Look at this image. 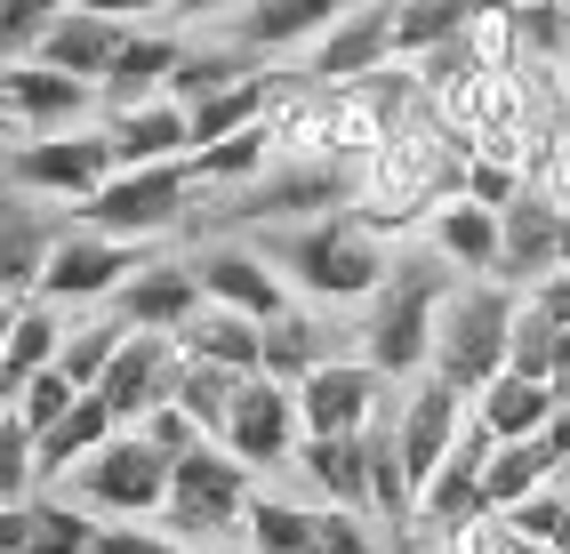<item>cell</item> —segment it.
Returning a JSON list of instances; mask_svg holds the SVG:
<instances>
[{
    "label": "cell",
    "mask_w": 570,
    "mask_h": 554,
    "mask_svg": "<svg viewBox=\"0 0 570 554\" xmlns=\"http://www.w3.org/2000/svg\"><path fill=\"white\" fill-rule=\"evenodd\" d=\"M354 0H242V17H234V41L257 49V57H274V49H306L322 41V32L346 17Z\"/></svg>",
    "instance_id": "22"
},
{
    "label": "cell",
    "mask_w": 570,
    "mask_h": 554,
    "mask_svg": "<svg viewBox=\"0 0 570 554\" xmlns=\"http://www.w3.org/2000/svg\"><path fill=\"white\" fill-rule=\"evenodd\" d=\"M554 346H562V321H547L539 306L522 298V314H514V354H507V369H530V378H554Z\"/></svg>",
    "instance_id": "42"
},
{
    "label": "cell",
    "mask_w": 570,
    "mask_h": 554,
    "mask_svg": "<svg viewBox=\"0 0 570 554\" xmlns=\"http://www.w3.org/2000/svg\"><path fill=\"white\" fill-rule=\"evenodd\" d=\"M169 483H177V458L154 451L137 426H121V434H112L105 451L81 466V506L105 514V523H161Z\"/></svg>",
    "instance_id": "7"
},
{
    "label": "cell",
    "mask_w": 570,
    "mask_h": 554,
    "mask_svg": "<svg viewBox=\"0 0 570 554\" xmlns=\"http://www.w3.org/2000/svg\"><path fill=\"white\" fill-rule=\"evenodd\" d=\"M274 81H265V72H242V81H225L217 97H202L194 105V154H202V145H225V137H234V129H249V121H265V113H274Z\"/></svg>",
    "instance_id": "28"
},
{
    "label": "cell",
    "mask_w": 570,
    "mask_h": 554,
    "mask_svg": "<svg viewBox=\"0 0 570 554\" xmlns=\"http://www.w3.org/2000/svg\"><path fill=\"white\" fill-rule=\"evenodd\" d=\"M450 257L426 241V257H394L386 289H377V314L362 329V354L386 369V378H417L434 362V321H442V298H450Z\"/></svg>",
    "instance_id": "3"
},
{
    "label": "cell",
    "mask_w": 570,
    "mask_h": 554,
    "mask_svg": "<svg viewBox=\"0 0 570 554\" xmlns=\"http://www.w3.org/2000/svg\"><path fill=\"white\" fill-rule=\"evenodd\" d=\"M17 306H24V298H0V354H9V329H17Z\"/></svg>",
    "instance_id": "57"
},
{
    "label": "cell",
    "mask_w": 570,
    "mask_h": 554,
    "mask_svg": "<svg viewBox=\"0 0 570 554\" xmlns=\"http://www.w3.org/2000/svg\"><path fill=\"white\" fill-rule=\"evenodd\" d=\"M194 169H202V185H249V177H265V169H274V129L249 121V129H234L225 145H202Z\"/></svg>",
    "instance_id": "33"
},
{
    "label": "cell",
    "mask_w": 570,
    "mask_h": 554,
    "mask_svg": "<svg viewBox=\"0 0 570 554\" xmlns=\"http://www.w3.org/2000/svg\"><path fill=\"white\" fill-rule=\"evenodd\" d=\"M112 169H121L112 129H41L32 145H17V161H9V177L24 194H57V201H89Z\"/></svg>",
    "instance_id": "10"
},
{
    "label": "cell",
    "mask_w": 570,
    "mask_h": 554,
    "mask_svg": "<svg viewBox=\"0 0 570 554\" xmlns=\"http://www.w3.org/2000/svg\"><path fill=\"white\" fill-rule=\"evenodd\" d=\"M562 65H570V0H562Z\"/></svg>",
    "instance_id": "59"
},
{
    "label": "cell",
    "mask_w": 570,
    "mask_h": 554,
    "mask_svg": "<svg viewBox=\"0 0 570 554\" xmlns=\"http://www.w3.org/2000/svg\"><path fill=\"white\" fill-rule=\"evenodd\" d=\"M547 442L562 451V474H570V394H562V410H554V426H547Z\"/></svg>",
    "instance_id": "53"
},
{
    "label": "cell",
    "mask_w": 570,
    "mask_h": 554,
    "mask_svg": "<svg viewBox=\"0 0 570 554\" xmlns=\"http://www.w3.org/2000/svg\"><path fill=\"white\" fill-rule=\"evenodd\" d=\"M177 369H185V346H177V329H129L121 354H112V369L97 378V394L112 402V418L137 426L154 402L177 394Z\"/></svg>",
    "instance_id": "12"
},
{
    "label": "cell",
    "mask_w": 570,
    "mask_h": 554,
    "mask_svg": "<svg viewBox=\"0 0 570 554\" xmlns=\"http://www.w3.org/2000/svg\"><path fill=\"white\" fill-rule=\"evenodd\" d=\"M49 249H57L49 226H32V217H0V298H32Z\"/></svg>",
    "instance_id": "31"
},
{
    "label": "cell",
    "mask_w": 570,
    "mask_h": 554,
    "mask_svg": "<svg viewBox=\"0 0 570 554\" xmlns=\"http://www.w3.org/2000/svg\"><path fill=\"white\" fill-rule=\"evenodd\" d=\"M202 266H145V274H129L121 289H112V314L121 321H137V329H185L202 314Z\"/></svg>",
    "instance_id": "19"
},
{
    "label": "cell",
    "mask_w": 570,
    "mask_h": 554,
    "mask_svg": "<svg viewBox=\"0 0 570 554\" xmlns=\"http://www.w3.org/2000/svg\"><path fill=\"white\" fill-rule=\"evenodd\" d=\"M121 41H129V24L121 17H97V9H81V0H72V9L41 32V65H57V72H81V81H97L105 89V72H112V57H121Z\"/></svg>",
    "instance_id": "18"
},
{
    "label": "cell",
    "mask_w": 570,
    "mask_h": 554,
    "mask_svg": "<svg viewBox=\"0 0 570 554\" xmlns=\"http://www.w3.org/2000/svg\"><path fill=\"white\" fill-rule=\"evenodd\" d=\"M499 226H507V249H499V281L530 289V281H547L562 266V201L547 194V185H530V194H514L499 209Z\"/></svg>",
    "instance_id": "14"
},
{
    "label": "cell",
    "mask_w": 570,
    "mask_h": 554,
    "mask_svg": "<svg viewBox=\"0 0 570 554\" xmlns=\"http://www.w3.org/2000/svg\"><path fill=\"white\" fill-rule=\"evenodd\" d=\"M185 554H217V546H185Z\"/></svg>",
    "instance_id": "62"
},
{
    "label": "cell",
    "mask_w": 570,
    "mask_h": 554,
    "mask_svg": "<svg viewBox=\"0 0 570 554\" xmlns=\"http://www.w3.org/2000/svg\"><path fill=\"white\" fill-rule=\"evenodd\" d=\"M194 266H202V289L217 306H242L257 321H282L289 314V281H282V266L265 249H202Z\"/></svg>",
    "instance_id": "16"
},
{
    "label": "cell",
    "mask_w": 570,
    "mask_h": 554,
    "mask_svg": "<svg viewBox=\"0 0 570 554\" xmlns=\"http://www.w3.org/2000/svg\"><path fill=\"white\" fill-rule=\"evenodd\" d=\"M17 394H24V378H17V369H9V362H0V418H9V410H17Z\"/></svg>",
    "instance_id": "54"
},
{
    "label": "cell",
    "mask_w": 570,
    "mask_h": 554,
    "mask_svg": "<svg viewBox=\"0 0 570 554\" xmlns=\"http://www.w3.org/2000/svg\"><path fill=\"white\" fill-rule=\"evenodd\" d=\"M466 154H474V145L450 129L434 105H426V113H410L354 169V217L370 234H402V226H417V217H434L442 201L466 194Z\"/></svg>",
    "instance_id": "1"
},
{
    "label": "cell",
    "mask_w": 570,
    "mask_h": 554,
    "mask_svg": "<svg viewBox=\"0 0 570 554\" xmlns=\"http://www.w3.org/2000/svg\"><path fill=\"white\" fill-rule=\"evenodd\" d=\"M522 298H530V306H539L547 321H562V329H570V266H554L547 281H530V289H522Z\"/></svg>",
    "instance_id": "50"
},
{
    "label": "cell",
    "mask_w": 570,
    "mask_h": 554,
    "mask_svg": "<svg viewBox=\"0 0 570 554\" xmlns=\"http://www.w3.org/2000/svg\"><path fill=\"white\" fill-rule=\"evenodd\" d=\"M32 483H41V451H32V426L9 410L0 418V506H32Z\"/></svg>",
    "instance_id": "38"
},
{
    "label": "cell",
    "mask_w": 570,
    "mask_h": 554,
    "mask_svg": "<svg viewBox=\"0 0 570 554\" xmlns=\"http://www.w3.org/2000/svg\"><path fill=\"white\" fill-rule=\"evenodd\" d=\"M322 362V346H314V321L306 314H282V321H265V369H274V378H306V369Z\"/></svg>",
    "instance_id": "40"
},
{
    "label": "cell",
    "mask_w": 570,
    "mask_h": 554,
    "mask_svg": "<svg viewBox=\"0 0 570 554\" xmlns=\"http://www.w3.org/2000/svg\"><path fill=\"white\" fill-rule=\"evenodd\" d=\"M177 346L194 354V362H225V369H265V321L257 314H242V306H217V298H202V314L177 329Z\"/></svg>",
    "instance_id": "25"
},
{
    "label": "cell",
    "mask_w": 570,
    "mask_h": 554,
    "mask_svg": "<svg viewBox=\"0 0 570 554\" xmlns=\"http://www.w3.org/2000/svg\"><path fill=\"white\" fill-rule=\"evenodd\" d=\"M137 321H121V314H105V321H81V329H65V354H57V369L72 386H97L105 369H112V354H121V338H129Z\"/></svg>",
    "instance_id": "35"
},
{
    "label": "cell",
    "mask_w": 570,
    "mask_h": 554,
    "mask_svg": "<svg viewBox=\"0 0 570 554\" xmlns=\"http://www.w3.org/2000/svg\"><path fill=\"white\" fill-rule=\"evenodd\" d=\"M514 314H522V289H514V281H499V274L459 281V289L442 298V321H434V362H426V369H442L450 386L482 394V386L507 369V354H514Z\"/></svg>",
    "instance_id": "4"
},
{
    "label": "cell",
    "mask_w": 570,
    "mask_h": 554,
    "mask_svg": "<svg viewBox=\"0 0 570 554\" xmlns=\"http://www.w3.org/2000/svg\"><path fill=\"white\" fill-rule=\"evenodd\" d=\"M562 266H570V209H562Z\"/></svg>",
    "instance_id": "60"
},
{
    "label": "cell",
    "mask_w": 570,
    "mask_h": 554,
    "mask_svg": "<svg viewBox=\"0 0 570 554\" xmlns=\"http://www.w3.org/2000/svg\"><path fill=\"white\" fill-rule=\"evenodd\" d=\"M97 554H185L169 523H97Z\"/></svg>",
    "instance_id": "45"
},
{
    "label": "cell",
    "mask_w": 570,
    "mask_h": 554,
    "mask_svg": "<svg viewBox=\"0 0 570 554\" xmlns=\"http://www.w3.org/2000/svg\"><path fill=\"white\" fill-rule=\"evenodd\" d=\"M562 474V451L547 434H514V442H499V451H490V466H482V491H490V506H522L530 491H547Z\"/></svg>",
    "instance_id": "27"
},
{
    "label": "cell",
    "mask_w": 570,
    "mask_h": 554,
    "mask_svg": "<svg viewBox=\"0 0 570 554\" xmlns=\"http://www.w3.org/2000/svg\"><path fill=\"white\" fill-rule=\"evenodd\" d=\"M417 554H450V546H442V538H434V546H417Z\"/></svg>",
    "instance_id": "61"
},
{
    "label": "cell",
    "mask_w": 570,
    "mask_h": 554,
    "mask_svg": "<svg viewBox=\"0 0 570 554\" xmlns=\"http://www.w3.org/2000/svg\"><path fill=\"white\" fill-rule=\"evenodd\" d=\"M194 9H225V0H177V17H194Z\"/></svg>",
    "instance_id": "58"
},
{
    "label": "cell",
    "mask_w": 570,
    "mask_h": 554,
    "mask_svg": "<svg viewBox=\"0 0 570 554\" xmlns=\"http://www.w3.org/2000/svg\"><path fill=\"white\" fill-rule=\"evenodd\" d=\"M402 378H386L370 354L362 362H314L306 378H297V410H306V434H362L394 410Z\"/></svg>",
    "instance_id": "9"
},
{
    "label": "cell",
    "mask_w": 570,
    "mask_h": 554,
    "mask_svg": "<svg viewBox=\"0 0 570 554\" xmlns=\"http://www.w3.org/2000/svg\"><path fill=\"white\" fill-rule=\"evenodd\" d=\"M81 394H89V386H72L65 369L49 362V369H32V378H24V394H17V418H24L32 434H41V426H57V418H65Z\"/></svg>",
    "instance_id": "41"
},
{
    "label": "cell",
    "mask_w": 570,
    "mask_h": 554,
    "mask_svg": "<svg viewBox=\"0 0 570 554\" xmlns=\"http://www.w3.org/2000/svg\"><path fill=\"white\" fill-rule=\"evenodd\" d=\"M257 249L282 266L289 289H306V298H322V306H362L394 274L386 234H370L362 217H354V201L346 209H322V217H306V226H289V234L257 241Z\"/></svg>",
    "instance_id": "2"
},
{
    "label": "cell",
    "mask_w": 570,
    "mask_h": 554,
    "mask_svg": "<svg viewBox=\"0 0 570 554\" xmlns=\"http://www.w3.org/2000/svg\"><path fill=\"white\" fill-rule=\"evenodd\" d=\"M306 554H370L362 514H354V506H322V523H314V546H306Z\"/></svg>",
    "instance_id": "48"
},
{
    "label": "cell",
    "mask_w": 570,
    "mask_h": 554,
    "mask_svg": "<svg viewBox=\"0 0 570 554\" xmlns=\"http://www.w3.org/2000/svg\"><path fill=\"white\" fill-rule=\"evenodd\" d=\"M137 434L154 442V451H169V458H185V451H194V442H209V426H202L194 410H185L177 394H169V402H154V410L137 418Z\"/></svg>",
    "instance_id": "44"
},
{
    "label": "cell",
    "mask_w": 570,
    "mask_h": 554,
    "mask_svg": "<svg viewBox=\"0 0 570 554\" xmlns=\"http://www.w3.org/2000/svg\"><path fill=\"white\" fill-rule=\"evenodd\" d=\"M225 451H234L242 466H289L297 442H306V410H297V386L274 378V369H249L234 410H225Z\"/></svg>",
    "instance_id": "8"
},
{
    "label": "cell",
    "mask_w": 570,
    "mask_h": 554,
    "mask_svg": "<svg viewBox=\"0 0 570 554\" xmlns=\"http://www.w3.org/2000/svg\"><path fill=\"white\" fill-rule=\"evenodd\" d=\"M554 394H570V329H562V346H554Z\"/></svg>",
    "instance_id": "55"
},
{
    "label": "cell",
    "mask_w": 570,
    "mask_h": 554,
    "mask_svg": "<svg viewBox=\"0 0 570 554\" xmlns=\"http://www.w3.org/2000/svg\"><path fill=\"white\" fill-rule=\"evenodd\" d=\"M81 9H97V17H161V9H177V0H81Z\"/></svg>",
    "instance_id": "52"
},
{
    "label": "cell",
    "mask_w": 570,
    "mask_h": 554,
    "mask_svg": "<svg viewBox=\"0 0 570 554\" xmlns=\"http://www.w3.org/2000/svg\"><path fill=\"white\" fill-rule=\"evenodd\" d=\"M112 154H121V169H137V161H177V154H194V113L169 97V89H154V97H129V105H112Z\"/></svg>",
    "instance_id": "15"
},
{
    "label": "cell",
    "mask_w": 570,
    "mask_h": 554,
    "mask_svg": "<svg viewBox=\"0 0 570 554\" xmlns=\"http://www.w3.org/2000/svg\"><path fill=\"white\" fill-rule=\"evenodd\" d=\"M9 129H24V113H17V97H9V81H0V137Z\"/></svg>",
    "instance_id": "56"
},
{
    "label": "cell",
    "mask_w": 570,
    "mask_h": 554,
    "mask_svg": "<svg viewBox=\"0 0 570 554\" xmlns=\"http://www.w3.org/2000/svg\"><path fill=\"white\" fill-rule=\"evenodd\" d=\"M0 9H9V0H0Z\"/></svg>",
    "instance_id": "63"
},
{
    "label": "cell",
    "mask_w": 570,
    "mask_h": 554,
    "mask_svg": "<svg viewBox=\"0 0 570 554\" xmlns=\"http://www.w3.org/2000/svg\"><path fill=\"white\" fill-rule=\"evenodd\" d=\"M242 72H249V65H242L234 49H202V57H194V49H185V65L169 72V97L185 105V113H194V105H202V97H217L225 81H242Z\"/></svg>",
    "instance_id": "39"
},
{
    "label": "cell",
    "mask_w": 570,
    "mask_h": 554,
    "mask_svg": "<svg viewBox=\"0 0 570 554\" xmlns=\"http://www.w3.org/2000/svg\"><path fill=\"white\" fill-rule=\"evenodd\" d=\"M289 466L306 474V483H314L330 506L377 514V506H370V426H362V434H306Z\"/></svg>",
    "instance_id": "20"
},
{
    "label": "cell",
    "mask_w": 570,
    "mask_h": 554,
    "mask_svg": "<svg viewBox=\"0 0 570 554\" xmlns=\"http://www.w3.org/2000/svg\"><path fill=\"white\" fill-rule=\"evenodd\" d=\"M194 185H202V169H194V154H177V161H137V169H112L97 194L81 201V217L97 234H129V241H154V234H169L177 217H185V201H194Z\"/></svg>",
    "instance_id": "6"
},
{
    "label": "cell",
    "mask_w": 570,
    "mask_h": 554,
    "mask_svg": "<svg viewBox=\"0 0 570 554\" xmlns=\"http://www.w3.org/2000/svg\"><path fill=\"white\" fill-rule=\"evenodd\" d=\"M57 354H65L57 298H24V306H17V329H9V354H0V362H9L17 378H32V369H49Z\"/></svg>",
    "instance_id": "34"
},
{
    "label": "cell",
    "mask_w": 570,
    "mask_h": 554,
    "mask_svg": "<svg viewBox=\"0 0 570 554\" xmlns=\"http://www.w3.org/2000/svg\"><path fill=\"white\" fill-rule=\"evenodd\" d=\"M129 274H145V241H129V234H57V249H49V266H41V289L32 298H112Z\"/></svg>",
    "instance_id": "11"
},
{
    "label": "cell",
    "mask_w": 570,
    "mask_h": 554,
    "mask_svg": "<svg viewBox=\"0 0 570 554\" xmlns=\"http://www.w3.org/2000/svg\"><path fill=\"white\" fill-rule=\"evenodd\" d=\"M322 506H297V498H249V554H306L314 546Z\"/></svg>",
    "instance_id": "32"
},
{
    "label": "cell",
    "mask_w": 570,
    "mask_h": 554,
    "mask_svg": "<svg viewBox=\"0 0 570 554\" xmlns=\"http://www.w3.org/2000/svg\"><path fill=\"white\" fill-rule=\"evenodd\" d=\"M112 434H121V418H112V402L89 386V394L72 402V410H65L57 426H41V434H32V451H41V483H57V474H81V466L105 451Z\"/></svg>",
    "instance_id": "24"
},
{
    "label": "cell",
    "mask_w": 570,
    "mask_h": 554,
    "mask_svg": "<svg viewBox=\"0 0 570 554\" xmlns=\"http://www.w3.org/2000/svg\"><path fill=\"white\" fill-rule=\"evenodd\" d=\"M474 9L482 0H394V57H426V49H442V41H459V32L474 24Z\"/></svg>",
    "instance_id": "29"
},
{
    "label": "cell",
    "mask_w": 570,
    "mask_h": 554,
    "mask_svg": "<svg viewBox=\"0 0 570 554\" xmlns=\"http://www.w3.org/2000/svg\"><path fill=\"white\" fill-rule=\"evenodd\" d=\"M9 97H17V113H24V129L41 137V129H72L89 113V97H97V81H81V72H57V65H41V57H9Z\"/></svg>",
    "instance_id": "21"
},
{
    "label": "cell",
    "mask_w": 570,
    "mask_h": 554,
    "mask_svg": "<svg viewBox=\"0 0 570 554\" xmlns=\"http://www.w3.org/2000/svg\"><path fill=\"white\" fill-rule=\"evenodd\" d=\"M234 394H242V369L194 362V354H185V369H177V402H185V410H194L209 434H225V410H234Z\"/></svg>",
    "instance_id": "37"
},
{
    "label": "cell",
    "mask_w": 570,
    "mask_h": 554,
    "mask_svg": "<svg viewBox=\"0 0 570 554\" xmlns=\"http://www.w3.org/2000/svg\"><path fill=\"white\" fill-rule=\"evenodd\" d=\"M32 546V506H0V554H24Z\"/></svg>",
    "instance_id": "51"
},
{
    "label": "cell",
    "mask_w": 570,
    "mask_h": 554,
    "mask_svg": "<svg viewBox=\"0 0 570 554\" xmlns=\"http://www.w3.org/2000/svg\"><path fill=\"white\" fill-rule=\"evenodd\" d=\"M377 65H394V0H354V9L314 41V57H306V72L322 89L362 81V72H377Z\"/></svg>",
    "instance_id": "13"
},
{
    "label": "cell",
    "mask_w": 570,
    "mask_h": 554,
    "mask_svg": "<svg viewBox=\"0 0 570 554\" xmlns=\"http://www.w3.org/2000/svg\"><path fill=\"white\" fill-rule=\"evenodd\" d=\"M474 410L490 418V434H499V442H514V434H547V426H554V410H562V394H554V378H530V369H499V378L474 394Z\"/></svg>",
    "instance_id": "26"
},
{
    "label": "cell",
    "mask_w": 570,
    "mask_h": 554,
    "mask_svg": "<svg viewBox=\"0 0 570 554\" xmlns=\"http://www.w3.org/2000/svg\"><path fill=\"white\" fill-rule=\"evenodd\" d=\"M185 65V49L169 41V32H129L121 41V57H112V72H105V89L112 97H154V89H169V72Z\"/></svg>",
    "instance_id": "30"
},
{
    "label": "cell",
    "mask_w": 570,
    "mask_h": 554,
    "mask_svg": "<svg viewBox=\"0 0 570 554\" xmlns=\"http://www.w3.org/2000/svg\"><path fill=\"white\" fill-rule=\"evenodd\" d=\"M442 546H450V554H514V523L490 506V514H474V523H459Z\"/></svg>",
    "instance_id": "47"
},
{
    "label": "cell",
    "mask_w": 570,
    "mask_h": 554,
    "mask_svg": "<svg viewBox=\"0 0 570 554\" xmlns=\"http://www.w3.org/2000/svg\"><path fill=\"white\" fill-rule=\"evenodd\" d=\"M354 201V169L346 161H282L274 177L249 185V209L242 217H306V209H346Z\"/></svg>",
    "instance_id": "17"
},
{
    "label": "cell",
    "mask_w": 570,
    "mask_h": 554,
    "mask_svg": "<svg viewBox=\"0 0 570 554\" xmlns=\"http://www.w3.org/2000/svg\"><path fill=\"white\" fill-rule=\"evenodd\" d=\"M426 241H434V249H442L459 274H499L507 226H499V209H490V201L459 194V201H442V209L426 217Z\"/></svg>",
    "instance_id": "23"
},
{
    "label": "cell",
    "mask_w": 570,
    "mask_h": 554,
    "mask_svg": "<svg viewBox=\"0 0 570 554\" xmlns=\"http://www.w3.org/2000/svg\"><path fill=\"white\" fill-rule=\"evenodd\" d=\"M24 554H97V514L72 498H32V546Z\"/></svg>",
    "instance_id": "36"
},
{
    "label": "cell",
    "mask_w": 570,
    "mask_h": 554,
    "mask_svg": "<svg viewBox=\"0 0 570 554\" xmlns=\"http://www.w3.org/2000/svg\"><path fill=\"white\" fill-rule=\"evenodd\" d=\"M539 185H547V194L570 209V113L547 129V154H539Z\"/></svg>",
    "instance_id": "49"
},
{
    "label": "cell",
    "mask_w": 570,
    "mask_h": 554,
    "mask_svg": "<svg viewBox=\"0 0 570 554\" xmlns=\"http://www.w3.org/2000/svg\"><path fill=\"white\" fill-rule=\"evenodd\" d=\"M72 9V0H9L0 9V57H24V49H41V32Z\"/></svg>",
    "instance_id": "43"
},
{
    "label": "cell",
    "mask_w": 570,
    "mask_h": 554,
    "mask_svg": "<svg viewBox=\"0 0 570 554\" xmlns=\"http://www.w3.org/2000/svg\"><path fill=\"white\" fill-rule=\"evenodd\" d=\"M249 498H257V491H249V466L209 434V442H194V451L177 458V483H169L161 523H169L185 546H209V538H225L234 523H249Z\"/></svg>",
    "instance_id": "5"
},
{
    "label": "cell",
    "mask_w": 570,
    "mask_h": 554,
    "mask_svg": "<svg viewBox=\"0 0 570 554\" xmlns=\"http://www.w3.org/2000/svg\"><path fill=\"white\" fill-rule=\"evenodd\" d=\"M466 194H474V201H490V209H507L514 194H530V177H522V169H507V161L466 154Z\"/></svg>",
    "instance_id": "46"
}]
</instances>
